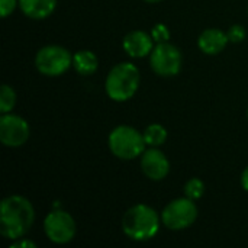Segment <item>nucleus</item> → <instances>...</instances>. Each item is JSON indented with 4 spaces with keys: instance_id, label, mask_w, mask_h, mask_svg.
Masks as SVG:
<instances>
[{
    "instance_id": "f257e3e1",
    "label": "nucleus",
    "mask_w": 248,
    "mask_h": 248,
    "mask_svg": "<svg viewBox=\"0 0 248 248\" xmlns=\"http://www.w3.org/2000/svg\"><path fill=\"white\" fill-rule=\"evenodd\" d=\"M35 222V209L32 203L20 196L12 195L0 205V234L7 240H19L32 228Z\"/></svg>"
},
{
    "instance_id": "f03ea898",
    "label": "nucleus",
    "mask_w": 248,
    "mask_h": 248,
    "mask_svg": "<svg viewBox=\"0 0 248 248\" xmlns=\"http://www.w3.org/2000/svg\"><path fill=\"white\" fill-rule=\"evenodd\" d=\"M161 215L145 203L131 206L122 218V231L132 241H148L154 238L161 225Z\"/></svg>"
},
{
    "instance_id": "7ed1b4c3",
    "label": "nucleus",
    "mask_w": 248,
    "mask_h": 248,
    "mask_svg": "<svg viewBox=\"0 0 248 248\" xmlns=\"http://www.w3.org/2000/svg\"><path fill=\"white\" fill-rule=\"evenodd\" d=\"M140 70L132 62H119L106 76L105 90L113 102H126L140 89Z\"/></svg>"
},
{
    "instance_id": "20e7f679",
    "label": "nucleus",
    "mask_w": 248,
    "mask_h": 248,
    "mask_svg": "<svg viewBox=\"0 0 248 248\" xmlns=\"http://www.w3.org/2000/svg\"><path fill=\"white\" fill-rule=\"evenodd\" d=\"M110 153L119 160H135L145 151L144 135L129 125H119L112 129L108 138Z\"/></svg>"
},
{
    "instance_id": "39448f33",
    "label": "nucleus",
    "mask_w": 248,
    "mask_h": 248,
    "mask_svg": "<svg viewBox=\"0 0 248 248\" xmlns=\"http://www.w3.org/2000/svg\"><path fill=\"white\" fill-rule=\"evenodd\" d=\"M35 67L46 77H58L73 67V54L60 45H45L35 55Z\"/></svg>"
},
{
    "instance_id": "423d86ee",
    "label": "nucleus",
    "mask_w": 248,
    "mask_h": 248,
    "mask_svg": "<svg viewBox=\"0 0 248 248\" xmlns=\"http://www.w3.org/2000/svg\"><path fill=\"white\" fill-rule=\"evenodd\" d=\"M198 206L189 198H179L166 205L161 212V222L171 231H182L195 224L198 219Z\"/></svg>"
},
{
    "instance_id": "0eeeda50",
    "label": "nucleus",
    "mask_w": 248,
    "mask_h": 248,
    "mask_svg": "<svg viewBox=\"0 0 248 248\" xmlns=\"http://www.w3.org/2000/svg\"><path fill=\"white\" fill-rule=\"evenodd\" d=\"M183 55L170 42H160L150 54V67L160 77H174L182 71Z\"/></svg>"
},
{
    "instance_id": "6e6552de",
    "label": "nucleus",
    "mask_w": 248,
    "mask_h": 248,
    "mask_svg": "<svg viewBox=\"0 0 248 248\" xmlns=\"http://www.w3.org/2000/svg\"><path fill=\"white\" fill-rule=\"evenodd\" d=\"M44 231L49 241L62 246L76 237L77 227L74 218L68 212L62 209H54L44 221Z\"/></svg>"
},
{
    "instance_id": "1a4fd4ad",
    "label": "nucleus",
    "mask_w": 248,
    "mask_h": 248,
    "mask_svg": "<svg viewBox=\"0 0 248 248\" xmlns=\"http://www.w3.org/2000/svg\"><path fill=\"white\" fill-rule=\"evenodd\" d=\"M31 135L28 122L15 113H3L0 118V141L4 147H22Z\"/></svg>"
},
{
    "instance_id": "9d476101",
    "label": "nucleus",
    "mask_w": 248,
    "mask_h": 248,
    "mask_svg": "<svg viewBox=\"0 0 248 248\" xmlns=\"http://www.w3.org/2000/svg\"><path fill=\"white\" fill-rule=\"evenodd\" d=\"M140 164L142 173L153 182H160L170 173V161L164 153L155 147H150L142 153Z\"/></svg>"
},
{
    "instance_id": "9b49d317",
    "label": "nucleus",
    "mask_w": 248,
    "mask_h": 248,
    "mask_svg": "<svg viewBox=\"0 0 248 248\" xmlns=\"http://www.w3.org/2000/svg\"><path fill=\"white\" fill-rule=\"evenodd\" d=\"M122 46L131 58H144L154 49V39L151 33L144 31H132L125 35Z\"/></svg>"
},
{
    "instance_id": "f8f14e48",
    "label": "nucleus",
    "mask_w": 248,
    "mask_h": 248,
    "mask_svg": "<svg viewBox=\"0 0 248 248\" xmlns=\"http://www.w3.org/2000/svg\"><path fill=\"white\" fill-rule=\"evenodd\" d=\"M228 42L230 39H228L227 32L218 28H209L201 33L198 39V46L206 55H217L225 49Z\"/></svg>"
},
{
    "instance_id": "ddd939ff",
    "label": "nucleus",
    "mask_w": 248,
    "mask_h": 248,
    "mask_svg": "<svg viewBox=\"0 0 248 248\" xmlns=\"http://www.w3.org/2000/svg\"><path fill=\"white\" fill-rule=\"evenodd\" d=\"M57 0H19V9L29 19L41 20L54 13Z\"/></svg>"
},
{
    "instance_id": "4468645a",
    "label": "nucleus",
    "mask_w": 248,
    "mask_h": 248,
    "mask_svg": "<svg viewBox=\"0 0 248 248\" xmlns=\"http://www.w3.org/2000/svg\"><path fill=\"white\" fill-rule=\"evenodd\" d=\"M99 67V60L96 54L89 49H80L73 54V68L80 76H92Z\"/></svg>"
},
{
    "instance_id": "2eb2a0df",
    "label": "nucleus",
    "mask_w": 248,
    "mask_h": 248,
    "mask_svg": "<svg viewBox=\"0 0 248 248\" xmlns=\"http://www.w3.org/2000/svg\"><path fill=\"white\" fill-rule=\"evenodd\" d=\"M147 147H161L167 140V129L160 124H151L142 132Z\"/></svg>"
},
{
    "instance_id": "dca6fc26",
    "label": "nucleus",
    "mask_w": 248,
    "mask_h": 248,
    "mask_svg": "<svg viewBox=\"0 0 248 248\" xmlns=\"http://www.w3.org/2000/svg\"><path fill=\"white\" fill-rule=\"evenodd\" d=\"M16 105V92L9 86L3 84L0 92V113H10Z\"/></svg>"
},
{
    "instance_id": "f3484780",
    "label": "nucleus",
    "mask_w": 248,
    "mask_h": 248,
    "mask_svg": "<svg viewBox=\"0 0 248 248\" xmlns=\"http://www.w3.org/2000/svg\"><path fill=\"white\" fill-rule=\"evenodd\" d=\"M183 192H185L186 198H189L192 201H198L205 193V183L201 179H198V177H192V179H189L186 182Z\"/></svg>"
},
{
    "instance_id": "a211bd4d",
    "label": "nucleus",
    "mask_w": 248,
    "mask_h": 248,
    "mask_svg": "<svg viewBox=\"0 0 248 248\" xmlns=\"http://www.w3.org/2000/svg\"><path fill=\"white\" fill-rule=\"evenodd\" d=\"M151 36L154 39V42L160 44V42H169L170 39V31L164 23H157L153 29H151Z\"/></svg>"
},
{
    "instance_id": "6ab92c4d",
    "label": "nucleus",
    "mask_w": 248,
    "mask_h": 248,
    "mask_svg": "<svg viewBox=\"0 0 248 248\" xmlns=\"http://www.w3.org/2000/svg\"><path fill=\"white\" fill-rule=\"evenodd\" d=\"M227 35H228V39H230V42L240 44V42H243V41L246 39V36H247V32H246L244 26H241V25H232V26L228 29Z\"/></svg>"
},
{
    "instance_id": "aec40b11",
    "label": "nucleus",
    "mask_w": 248,
    "mask_h": 248,
    "mask_svg": "<svg viewBox=\"0 0 248 248\" xmlns=\"http://www.w3.org/2000/svg\"><path fill=\"white\" fill-rule=\"evenodd\" d=\"M17 6H19V0H0L1 17H7L9 15H12Z\"/></svg>"
},
{
    "instance_id": "412c9836",
    "label": "nucleus",
    "mask_w": 248,
    "mask_h": 248,
    "mask_svg": "<svg viewBox=\"0 0 248 248\" xmlns=\"http://www.w3.org/2000/svg\"><path fill=\"white\" fill-rule=\"evenodd\" d=\"M10 248H36V244L31 240H15V243L10 244Z\"/></svg>"
},
{
    "instance_id": "4be33fe9",
    "label": "nucleus",
    "mask_w": 248,
    "mask_h": 248,
    "mask_svg": "<svg viewBox=\"0 0 248 248\" xmlns=\"http://www.w3.org/2000/svg\"><path fill=\"white\" fill-rule=\"evenodd\" d=\"M241 187L248 192V166L244 169V171L241 173Z\"/></svg>"
},
{
    "instance_id": "5701e85b",
    "label": "nucleus",
    "mask_w": 248,
    "mask_h": 248,
    "mask_svg": "<svg viewBox=\"0 0 248 248\" xmlns=\"http://www.w3.org/2000/svg\"><path fill=\"white\" fill-rule=\"evenodd\" d=\"M147 3H158V1H161V0H145Z\"/></svg>"
},
{
    "instance_id": "b1692460",
    "label": "nucleus",
    "mask_w": 248,
    "mask_h": 248,
    "mask_svg": "<svg viewBox=\"0 0 248 248\" xmlns=\"http://www.w3.org/2000/svg\"><path fill=\"white\" fill-rule=\"evenodd\" d=\"M247 118H248V109H247Z\"/></svg>"
}]
</instances>
